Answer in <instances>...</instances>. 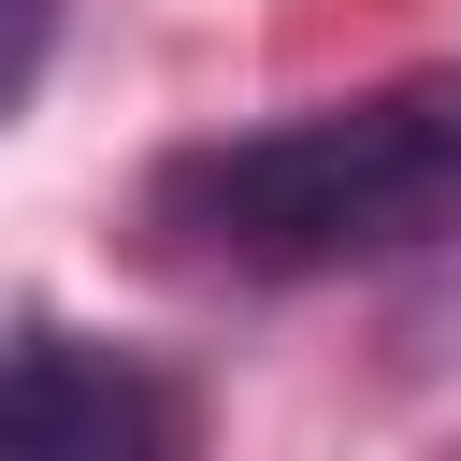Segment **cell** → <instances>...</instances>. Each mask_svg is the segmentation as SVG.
Masks as SVG:
<instances>
[{
    "instance_id": "obj_3",
    "label": "cell",
    "mask_w": 461,
    "mask_h": 461,
    "mask_svg": "<svg viewBox=\"0 0 461 461\" xmlns=\"http://www.w3.org/2000/svg\"><path fill=\"white\" fill-rule=\"evenodd\" d=\"M43 58H58V0H0V130H14V101L43 86Z\"/></svg>"
},
{
    "instance_id": "obj_1",
    "label": "cell",
    "mask_w": 461,
    "mask_h": 461,
    "mask_svg": "<svg viewBox=\"0 0 461 461\" xmlns=\"http://www.w3.org/2000/svg\"><path fill=\"white\" fill-rule=\"evenodd\" d=\"M144 230L158 259L230 274V288H317V274L418 259L461 230V72H389L360 101L173 144L144 173Z\"/></svg>"
},
{
    "instance_id": "obj_2",
    "label": "cell",
    "mask_w": 461,
    "mask_h": 461,
    "mask_svg": "<svg viewBox=\"0 0 461 461\" xmlns=\"http://www.w3.org/2000/svg\"><path fill=\"white\" fill-rule=\"evenodd\" d=\"M0 447H58V461H101V447H187V389L86 346V331H14L0 346Z\"/></svg>"
}]
</instances>
